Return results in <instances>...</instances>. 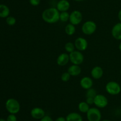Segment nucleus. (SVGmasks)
I'll use <instances>...</instances> for the list:
<instances>
[{"instance_id":"nucleus-28","label":"nucleus","mask_w":121,"mask_h":121,"mask_svg":"<svg viewBox=\"0 0 121 121\" xmlns=\"http://www.w3.org/2000/svg\"><path fill=\"white\" fill-rule=\"evenodd\" d=\"M40 121H53V120L50 116L46 115V116H44L41 119H40Z\"/></svg>"},{"instance_id":"nucleus-5","label":"nucleus","mask_w":121,"mask_h":121,"mask_svg":"<svg viewBox=\"0 0 121 121\" xmlns=\"http://www.w3.org/2000/svg\"><path fill=\"white\" fill-rule=\"evenodd\" d=\"M88 121H100L102 119V114L98 108L91 107L86 113Z\"/></svg>"},{"instance_id":"nucleus-3","label":"nucleus","mask_w":121,"mask_h":121,"mask_svg":"<svg viewBox=\"0 0 121 121\" xmlns=\"http://www.w3.org/2000/svg\"><path fill=\"white\" fill-rule=\"evenodd\" d=\"M106 92L111 95L116 96L119 94L121 91V87L120 84L116 81H109L106 84L105 86Z\"/></svg>"},{"instance_id":"nucleus-32","label":"nucleus","mask_w":121,"mask_h":121,"mask_svg":"<svg viewBox=\"0 0 121 121\" xmlns=\"http://www.w3.org/2000/svg\"><path fill=\"white\" fill-rule=\"evenodd\" d=\"M74 1H76V2H81V1H83L85 0H74Z\"/></svg>"},{"instance_id":"nucleus-6","label":"nucleus","mask_w":121,"mask_h":121,"mask_svg":"<svg viewBox=\"0 0 121 121\" xmlns=\"http://www.w3.org/2000/svg\"><path fill=\"white\" fill-rule=\"evenodd\" d=\"M70 61L74 65H79L83 62L84 56L80 51H74L69 54Z\"/></svg>"},{"instance_id":"nucleus-16","label":"nucleus","mask_w":121,"mask_h":121,"mask_svg":"<svg viewBox=\"0 0 121 121\" xmlns=\"http://www.w3.org/2000/svg\"><path fill=\"white\" fill-rule=\"evenodd\" d=\"M104 75V70L99 66H96L93 68L91 71V75L94 79H99L102 78Z\"/></svg>"},{"instance_id":"nucleus-26","label":"nucleus","mask_w":121,"mask_h":121,"mask_svg":"<svg viewBox=\"0 0 121 121\" xmlns=\"http://www.w3.org/2000/svg\"><path fill=\"white\" fill-rule=\"evenodd\" d=\"M17 121V117L15 115V114H9L7 118V121Z\"/></svg>"},{"instance_id":"nucleus-1","label":"nucleus","mask_w":121,"mask_h":121,"mask_svg":"<svg viewBox=\"0 0 121 121\" xmlns=\"http://www.w3.org/2000/svg\"><path fill=\"white\" fill-rule=\"evenodd\" d=\"M60 12L55 7H50L44 9L42 13V19L46 23L54 24L60 20Z\"/></svg>"},{"instance_id":"nucleus-20","label":"nucleus","mask_w":121,"mask_h":121,"mask_svg":"<svg viewBox=\"0 0 121 121\" xmlns=\"http://www.w3.org/2000/svg\"><path fill=\"white\" fill-rule=\"evenodd\" d=\"M89 106V104H87L86 102H81L78 104V109L80 112L86 113L91 108Z\"/></svg>"},{"instance_id":"nucleus-8","label":"nucleus","mask_w":121,"mask_h":121,"mask_svg":"<svg viewBox=\"0 0 121 121\" xmlns=\"http://www.w3.org/2000/svg\"><path fill=\"white\" fill-rule=\"evenodd\" d=\"M83 20V15L81 12L78 10H74L70 14L69 21L71 24L76 26L79 24Z\"/></svg>"},{"instance_id":"nucleus-15","label":"nucleus","mask_w":121,"mask_h":121,"mask_svg":"<svg viewBox=\"0 0 121 121\" xmlns=\"http://www.w3.org/2000/svg\"><path fill=\"white\" fill-rule=\"evenodd\" d=\"M70 61L69 55L66 53H62L59 55V56L57 58V64L59 65L63 66L67 65L69 62Z\"/></svg>"},{"instance_id":"nucleus-21","label":"nucleus","mask_w":121,"mask_h":121,"mask_svg":"<svg viewBox=\"0 0 121 121\" xmlns=\"http://www.w3.org/2000/svg\"><path fill=\"white\" fill-rule=\"evenodd\" d=\"M76 32L75 26L72 24L69 23L66 25L65 27V32L69 36H72Z\"/></svg>"},{"instance_id":"nucleus-27","label":"nucleus","mask_w":121,"mask_h":121,"mask_svg":"<svg viewBox=\"0 0 121 121\" xmlns=\"http://www.w3.org/2000/svg\"><path fill=\"white\" fill-rule=\"evenodd\" d=\"M41 0H29V2L31 5L34 6H38L40 4Z\"/></svg>"},{"instance_id":"nucleus-4","label":"nucleus","mask_w":121,"mask_h":121,"mask_svg":"<svg viewBox=\"0 0 121 121\" xmlns=\"http://www.w3.org/2000/svg\"><path fill=\"white\" fill-rule=\"evenodd\" d=\"M97 26L93 21H87L83 24L82 26V31L86 35H91L95 32Z\"/></svg>"},{"instance_id":"nucleus-2","label":"nucleus","mask_w":121,"mask_h":121,"mask_svg":"<svg viewBox=\"0 0 121 121\" xmlns=\"http://www.w3.org/2000/svg\"><path fill=\"white\" fill-rule=\"evenodd\" d=\"M5 107L10 114H17L20 110V104L17 100L14 98H8L5 103Z\"/></svg>"},{"instance_id":"nucleus-31","label":"nucleus","mask_w":121,"mask_h":121,"mask_svg":"<svg viewBox=\"0 0 121 121\" xmlns=\"http://www.w3.org/2000/svg\"><path fill=\"white\" fill-rule=\"evenodd\" d=\"M119 51L121 52V42L120 43H119Z\"/></svg>"},{"instance_id":"nucleus-18","label":"nucleus","mask_w":121,"mask_h":121,"mask_svg":"<svg viewBox=\"0 0 121 121\" xmlns=\"http://www.w3.org/2000/svg\"><path fill=\"white\" fill-rule=\"evenodd\" d=\"M66 121H83L82 116L77 112L69 113L66 117Z\"/></svg>"},{"instance_id":"nucleus-11","label":"nucleus","mask_w":121,"mask_h":121,"mask_svg":"<svg viewBox=\"0 0 121 121\" xmlns=\"http://www.w3.org/2000/svg\"><path fill=\"white\" fill-rule=\"evenodd\" d=\"M70 7V4L67 0H60L57 2L56 8L60 13L67 11Z\"/></svg>"},{"instance_id":"nucleus-33","label":"nucleus","mask_w":121,"mask_h":121,"mask_svg":"<svg viewBox=\"0 0 121 121\" xmlns=\"http://www.w3.org/2000/svg\"><path fill=\"white\" fill-rule=\"evenodd\" d=\"M0 121H7V120H5L4 119L0 118Z\"/></svg>"},{"instance_id":"nucleus-7","label":"nucleus","mask_w":121,"mask_h":121,"mask_svg":"<svg viewBox=\"0 0 121 121\" xmlns=\"http://www.w3.org/2000/svg\"><path fill=\"white\" fill-rule=\"evenodd\" d=\"M94 104L98 108H104L108 104V100L104 95L97 94L94 98Z\"/></svg>"},{"instance_id":"nucleus-22","label":"nucleus","mask_w":121,"mask_h":121,"mask_svg":"<svg viewBox=\"0 0 121 121\" xmlns=\"http://www.w3.org/2000/svg\"><path fill=\"white\" fill-rule=\"evenodd\" d=\"M70 14L67 11L61 12L60 13V20L62 22H67L69 21Z\"/></svg>"},{"instance_id":"nucleus-14","label":"nucleus","mask_w":121,"mask_h":121,"mask_svg":"<svg viewBox=\"0 0 121 121\" xmlns=\"http://www.w3.org/2000/svg\"><path fill=\"white\" fill-rule=\"evenodd\" d=\"M93 82L91 78L89 77H84L80 79V85L85 90H88L93 86Z\"/></svg>"},{"instance_id":"nucleus-29","label":"nucleus","mask_w":121,"mask_h":121,"mask_svg":"<svg viewBox=\"0 0 121 121\" xmlns=\"http://www.w3.org/2000/svg\"><path fill=\"white\" fill-rule=\"evenodd\" d=\"M55 121H66V119L65 117H63V116H60V117H58L55 120Z\"/></svg>"},{"instance_id":"nucleus-9","label":"nucleus","mask_w":121,"mask_h":121,"mask_svg":"<svg viewBox=\"0 0 121 121\" xmlns=\"http://www.w3.org/2000/svg\"><path fill=\"white\" fill-rule=\"evenodd\" d=\"M74 46L79 51H85L88 46V42L86 39L82 37L77 38L74 42Z\"/></svg>"},{"instance_id":"nucleus-25","label":"nucleus","mask_w":121,"mask_h":121,"mask_svg":"<svg viewBox=\"0 0 121 121\" xmlns=\"http://www.w3.org/2000/svg\"><path fill=\"white\" fill-rule=\"evenodd\" d=\"M70 77V74L68 72H66L62 74V75H61V79L63 81L67 82L69 81Z\"/></svg>"},{"instance_id":"nucleus-10","label":"nucleus","mask_w":121,"mask_h":121,"mask_svg":"<svg viewBox=\"0 0 121 121\" xmlns=\"http://www.w3.org/2000/svg\"><path fill=\"white\" fill-rule=\"evenodd\" d=\"M30 115L31 117L34 119L40 120L46 116L45 111L41 107H36L31 109L30 112Z\"/></svg>"},{"instance_id":"nucleus-34","label":"nucleus","mask_w":121,"mask_h":121,"mask_svg":"<svg viewBox=\"0 0 121 121\" xmlns=\"http://www.w3.org/2000/svg\"><path fill=\"white\" fill-rule=\"evenodd\" d=\"M111 121L110 120H108V119H104V120H102V121Z\"/></svg>"},{"instance_id":"nucleus-24","label":"nucleus","mask_w":121,"mask_h":121,"mask_svg":"<svg viewBox=\"0 0 121 121\" xmlns=\"http://www.w3.org/2000/svg\"><path fill=\"white\" fill-rule=\"evenodd\" d=\"M6 23L9 26H14L16 23V19L13 16H8L6 18Z\"/></svg>"},{"instance_id":"nucleus-23","label":"nucleus","mask_w":121,"mask_h":121,"mask_svg":"<svg viewBox=\"0 0 121 121\" xmlns=\"http://www.w3.org/2000/svg\"><path fill=\"white\" fill-rule=\"evenodd\" d=\"M75 46L74 43H73L72 42H67L65 44V49L67 52L69 53H72V52L75 51Z\"/></svg>"},{"instance_id":"nucleus-19","label":"nucleus","mask_w":121,"mask_h":121,"mask_svg":"<svg viewBox=\"0 0 121 121\" xmlns=\"http://www.w3.org/2000/svg\"><path fill=\"white\" fill-rule=\"evenodd\" d=\"M10 10L8 6L4 4H0V17L7 18L9 16Z\"/></svg>"},{"instance_id":"nucleus-17","label":"nucleus","mask_w":121,"mask_h":121,"mask_svg":"<svg viewBox=\"0 0 121 121\" xmlns=\"http://www.w3.org/2000/svg\"><path fill=\"white\" fill-rule=\"evenodd\" d=\"M81 71L82 69L79 65L73 64L69 67L67 72L70 74L71 76L76 77V76H78L79 75H80V74L81 73Z\"/></svg>"},{"instance_id":"nucleus-30","label":"nucleus","mask_w":121,"mask_h":121,"mask_svg":"<svg viewBox=\"0 0 121 121\" xmlns=\"http://www.w3.org/2000/svg\"><path fill=\"white\" fill-rule=\"evenodd\" d=\"M118 18L119 19V20L120 21V22H121V9L119 11L118 13Z\"/></svg>"},{"instance_id":"nucleus-12","label":"nucleus","mask_w":121,"mask_h":121,"mask_svg":"<svg viewBox=\"0 0 121 121\" xmlns=\"http://www.w3.org/2000/svg\"><path fill=\"white\" fill-rule=\"evenodd\" d=\"M96 95V91L94 88H91L87 90L86 93V103L89 104V105H92V104H94V98Z\"/></svg>"},{"instance_id":"nucleus-13","label":"nucleus","mask_w":121,"mask_h":121,"mask_svg":"<svg viewBox=\"0 0 121 121\" xmlns=\"http://www.w3.org/2000/svg\"><path fill=\"white\" fill-rule=\"evenodd\" d=\"M111 33L114 39L121 40V22L118 23L113 26Z\"/></svg>"}]
</instances>
